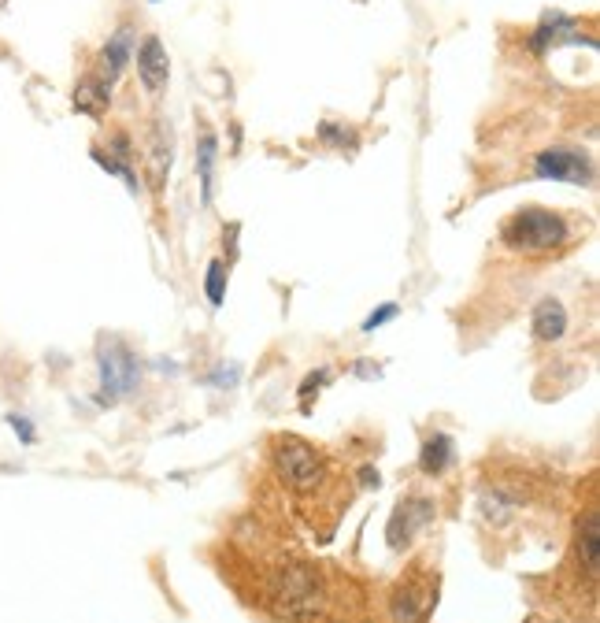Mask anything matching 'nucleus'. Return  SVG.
Listing matches in <instances>:
<instances>
[{
  "label": "nucleus",
  "mask_w": 600,
  "mask_h": 623,
  "mask_svg": "<svg viewBox=\"0 0 600 623\" xmlns=\"http://www.w3.org/2000/svg\"><path fill=\"white\" fill-rule=\"evenodd\" d=\"M138 82L145 86V93H163L167 89V78H171V56H167V45L160 41V34H145L138 41Z\"/></svg>",
  "instance_id": "obj_9"
},
{
  "label": "nucleus",
  "mask_w": 600,
  "mask_h": 623,
  "mask_svg": "<svg viewBox=\"0 0 600 623\" xmlns=\"http://www.w3.org/2000/svg\"><path fill=\"white\" fill-rule=\"evenodd\" d=\"M434 601H438V586L430 590L419 579H404L393 594V620L397 623H426L430 612H434Z\"/></svg>",
  "instance_id": "obj_10"
},
{
  "label": "nucleus",
  "mask_w": 600,
  "mask_h": 623,
  "mask_svg": "<svg viewBox=\"0 0 600 623\" xmlns=\"http://www.w3.org/2000/svg\"><path fill=\"white\" fill-rule=\"evenodd\" d=\"M108 104H112V89H104L93 75H82V82L75 86V112L100 115Z\"/></svg>",
  "instance_id": "obj_17"
},
{
  "label": "nucleus",
  "mask_w": 600,
  "mask_h": 623,
  "mask_svg": "<svg viewBox=\"0 0 600 623\" xmlns=\"http://www.w3.org/2000/svg\"><path fill=\"white\" fill-rule=\"evenodd\" d=\"M400 316V305L397 301H386V305H378L375 312H371V316L363 319L360 323V331L363 334H371V331H378V327H386V323H393V319Z\"/></svg>",
  "instance_id": "obj_20"
},
{
  "label": "nucleus",
  "mask_w": 600,
  "mask_h": 623,
  "mask_svg": "<svg viewBox=\"0 0 600 623\" xmlns=\"http://www.w3.org/2000/svg\"><path fill=\"white\" fill-rule=\"evenodd\" d=\"M97 368H100V390L97 405H115L119 397L134 394L141 379V360L134 349L119 338H104L97 345Z\"/></svg>",
  "instance_id": "obj_3"
},
{
  "label": "nucleus",
  "mask_w": 600,
  "mask_h": 623,
  "mask_svg": "<svg viewBox=\"0 0 600 623\" xmlns=\"http://www.w3.org/2000/svg\"><path fill=\"white\" fill-rule=\"evenodd\" d=\"M193 156H197L193 167H197V178H200V204L208 208L215 201V160H219V134L212 127H200Z\"/></svg>",
  "instance_id": "obj_14"
},
{
  "label": "nucleus",
  "mask_w": 600,
  "mask_h": 623,
  "mask_svg": "<svg viewBox=\"0 0 600 623\" xmlns=\"http://www.w3.org/2000/svg\"><path fill=\"white\" fill-rule=\"evenodd\" d=\"M334 379V368H319V371H312V375H308V379L300 382V412H312V401L319 394H323V386L326 382Z\"/></svg>",
  "instance_id": "obj_19"
},
{
  "label": "nucleus",
  "mask_w": 600,
  "mask_h": 623,
  "mask_svg": "<svg viewBox=\"0 0 600 623\" xmlns=\"http://www.w3.org/2000/svg\"><path fill=\"white\" fill-rule=\"evenodd\" d=\"M238 379H241V368L238 364H219L215 368V375H208V386H219V390H226V386H238Z\"/></svg>",
  "instance_id": "obj_21"
},
{
  "label": "nucleus",
  "mask_w": 600,
  "mask_h": 623,
  "mask_svg": "<svg viewBox=\"0 0 600 623\" xmlns=\"http://www.w3.org/2000/svg\"><path fill=\"white\" fill-rule=\"evenodd\" d=\"M226 279H230V267H226V260L215 256L212 264H208V271H204V297H208L212 308L226 305Z\"/></svg>",
  "instance_id": "obj_18"
},
{
  "label": "nucleus",
  "mask_w": 600,
  "mask_h": 623,
  "mask_svg": "<svg viewBox=\"0 0 600 623\" xmlns=\"http://www.w3.org/2000/svg\"><path fill=\"white\" fill-rule=\"evenodd\" d=\"M171 160H175V138H171V123L156 119L149 134V178L152 190H163V182L171 175Z\"/></svg>",
  "instance_id": "obj_13"
},
{
  "label": "nucleus",
  "mask_w": 600,
  "mask_h": 623,
  "mask_svg": "<svg viewBox=\"0 0 600 623\" xmlns=\"http://www.w3.org/2000/svg\"><path fill=\"white\" fill-rule=\"evenodd\" d=\"M89 156L97 160L100 171H108V175L123 178L134 197L145 190V182H141V175H138V153H134V141H130V134H126V130H112V134H108V149L93 145V149H89Z\"/></svg>",
  "instance_id": "obj_6"
},
{
  "label": "nucleus",
  "mask_w": 600,
  "mask_h": 623,
  "mask_svg": "<svg viewBox=\"0 0 600 623\" xmlns=\"http://www.w3.org/2000/svg\"><path fill=\"white\" fill-rule=\"evenodd\" d=\"M149 4H160V0H149Z\"/></svg>",
  "instance_id": "obj_25"
},
{
  "label": "nucleus",
  "mask_w": 600,
  "mask_h": 623,
  "mask_svg": "<svg viewBox=\"0 0 600 623\" xmlns=\"http://www.w3.org/2000/svg\"><path fill=\"white\" fill-rule=\"evenodd\" d=\"M360 479H363V486H367V490H378V483H382V475H378L371 464H367V468H360Z\"/></svg>",
  "instance_id": "obj_24"
},
{
  "label": "nucleus",
  "mask_w": 600,
  "mask_h": 623,
  "mask_svg": "<svg viewBox=\"0 0 600 623\" xmlns=\"http://www.w3.org/2000/svg\"><path fill=\"white\" fill-rule=\"evenodd\" d=\"M275 605L289 620H312L319 612V575L312 564H293L275 579Z\"/></svg>",
  "instance_id": "obj_4"
},
{
  "label": "nucleus",
  "mask_w": 600,
  "mask_h": 623,
  "mask_svg": "<svg viewBox=\"0 0 600 623\" xmlns=\"http://www.w3.org/2000/svg\"><path fill=\"white\" fill-rule=\"evenodd\" d=\"M8 423H12L15 434H19L23 442H34V423L26 420V416H15V412H12V416H8Z\"/></svg>",
  "instance_id": "obj_23"
},
{
  "label": "nucleus",
  "mask_w": 600,
  "mask_h": 623,
  "mask_svg": "<svg viewBox=\"0 0 600 623\" xmlns=\"http://www.w3.org/2000/svg\"><path fill=\"white\" fill-rule=\"evenodd\" d=\"M430 520H434V501H430V497H419V494L404 497L397 509H393V520H389V527H386L389 549H397V553L408 549L415 542V534L423 531Z\"/></svg>",
  "instance_id": "obj_8"
},
{
  "label": "nucleus",
  "mask_w": 600,
  "mask_h": 623,
  "mask_svg": "<svg viewBox=\"0 0 600 623\" xmlns=\"http://www.w3.org/2000/svg\"><path fill=\"white\" fill-rule=\"evenodd\" d=\"M452 464H456V442H452V434L434 431L423 442V449H419V471L438 479V475H445Z\"/></svg>",
  "instance_id": "obj_15"
},
{
  "label": "nucleus",
  "mask_w": 600,
  "mask_h": 623,
  "mask_svg": "<svg viewBox=\"0 0 600 623\" xmlns=\"http://www.w3.org/2000/svg\"><path fill=\"white\" fill-rule=\"evenodd\" d=\"M567 327H571V316H567V308H563L560 297L545 293L538 305L530 308V338H534L538 345L563 342Z\"/></svg>",
  "instance_id": "obj_11"
},
{
  "label": "nucleus",
  "mask_w": 600,
  "mask_h": 623,
  "mask_svg": "<svg viewBox=\"0 0 600 623\" xmlns=\"http://www.w3.org/2000/svg\"><path fill=\"white\" fill-rule=\"evenodd\" d=\"M349 134H352V130L345 127V123H330V119H326V123H319V141H326V145H345V141H349Z\"/></svg>",
  "instance_id": "obj_22"
},
{
  "label": "nucleus",
  "mask_w": 600,
  "mask_h": 623,
  "mask_svg": "<svg viewBox=\"0 0 600 623\" xmlns=\"http://www.w3.org/2000/svg\"><path fill=\"white\" fill-rule=\"evenodd\" d=\"M571 223L563 212L541 208V204H526L515 208L512 216L500 223V245L508 253L519 256H552L571 245Z\"/></svg>",
  "instance_id": "obj_1"
},
{
  "label": "nucleus",
  "mask_w": 600,
  "mask_h": 623,
  "mask_svg": "<svg viewBox=\"0 0 600 623\" xmlns=\"http://www.w3.org/2000/svg\"><path fill=\"white\" fill-rule=\"evenodd\" d=\"M530 175L552 178V182H567V186H593L597 167H593V156L575 149V145H552V149L534 156Z\"/></svg>",
  "instance_id": "obj_5"
},
{
  "label": "nucleus",
  "mask_w": 600,
  "mask_h": 623,
  "mask_svg": "<svg viewBox=\"0 0 600 623\" xmlns=\"http://www.w3.org/2000/svg\"><path fill=\"white\" fill-rule=\"evenodd\" d=\"M134 49H138V30L130 23H123L119 30H115L112 38L100 45L97 52V64L89 67L86 75H93L104 89H112L115 82H119V75L126 71V64H130V56H134Z\"/></svg>",
  "instance_id": "obj_7"
},
{
  "label": "nucleus",
  "mask_w": 600,
  "mask_h": 623,
  "mask_svg": "<svg viewBox=\"0 0 600 623\" xmlns=\"http://www.w3.org/2000/svg\"><path fill=\"white\" fill-rule=\"evenodd\" d=\"M578 19L575 15H563V12H545L541 15V23L534 26V34L526 41V49L534 52V56H545L549 49L556 45H575L578 41Z\"/></svg>",
  "instance_id": "obj_12"
},
{
  "label": "nucleus",
  "mask_w": 600,
  "mask_h": 623,
  "mask_svg": "<svg viewBox=\"0 0 600 623\" xmlns=\"http://www.w3.org/2000/svg\"><path fill=\"white\" fill-rule=\"evenodd\" d=\"M271 460H275L282 483L293 486L297 494H312L326 479V460L312 442H304L297 434H278L271 445Z\"/></svg>",
  "instance_id": "obj_2"
},
{
  "label": "nucleus",
  "mask_w": 600,
  "mask_h": 623,
  "mask_svg": "<svg viewBox=\"0 0 600 623\" xmlns=\"http://www.w3.org/2000/svg\"><path fill=\"white\" fill-rule=\"evenodd\" d=\"M578 560L586 564V575L597 579L600 572V520L597 512H586L578 523Z\"/></svg>",
  "instance_id": "obj_16"
}]
</instances>
